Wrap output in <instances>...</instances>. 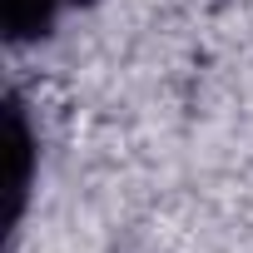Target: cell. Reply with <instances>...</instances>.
Wrapping results in <instances>:
<instances>
[{
    "label": "cell",
    "mask_w": 253,
    "mask_h": 253,
    "mask_svg": "<svg viewBox=\"0 0 253 253\" xmlns=\"http://www.w3.org/2000/svg\"><path fill=\"white\" fill-rule=\"evenodd\" d=\"M80 0H0V30L10 45H30L45 40L65 10H75Z\"/></svg>",
    "instance_id": "obj_1"
},
{
    "label": "cell",
    "mask_w": 253,
    "mask_h": 253,
    "mask_svg": "<svg viewBox=\"0 0 253 253\" xmlns=\"http://www.w3.org/2000/svg\"><path fill=\"white\" fill-rule=\"evenodd\" d=\"M30 159H35V134H30V119L25 104L10 99V228L25 213V194H30Z\"/></svg>",
    "instance_id": "obj_2"
}]
</instances>
